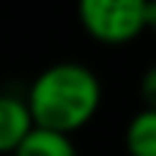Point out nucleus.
<instances>
[{
  "mask_svg": "<svg viewBox=\"0 0 156 156\" xmlns=\"http://www.w3.org/2000/svg\"><path fill=\"white\" fill-rule=\"evenodd\" d=\"M101 93V80L90 66L60 60L36 74L25 93V104L36 129L71 137L96 118Z\"/></svg>",
  "mask_w": 156,
  "mask_h": 156,
  "instance_id": "1",
  "label": "nucleus"
},
{
  "mask_svg": "<svg viewBox=\"0 0 156 156\" xmlns=\"http://www.w3.org/2000/svg\"><path fill=\"white\" fill-rule=\"evenodd\" d=\"M77 16L82 30L107 47H123L145 33V0H82Z\"/></svg>",
  "mask_w": 156,
  "mask_h": 156,
  "instance_id": "2",
  "label": "nucleus"
},
{
  "mask_svg": "<svg viewBox=\"0 0 156 156\" xmlns=\"http://www.w3.org/2000/svg\"><path fill=\"white\" fill-rule=\"evenodd\" d=\"M30 129H33V121H30L25 96L3 90L0 93V156L14 154L19 143L30 134Z\"/></svg>",
  "mask_w": 156,
  "mask_h": 156,
  "instance_id": "3",
  "label": "nucleus"
},
{
  "mask_svg": "<svg viewBox=\"0 0 156 156\" xmlns=\"http://www.w3.org/2000/svg\"><path fill=\"white\" fill-rule=\"evenodd\" d=\"M11 156H80V154H77V145L71 137L33 126L30 134L19 143V148Z\"/></svg>",
  "mask_w": 156,
  "mask_h": 156,
  "instance_id": "4",
  "label": "nucleus"
},
{
  "mask_svg": "<svg viewBox=\"0 0 156 156\" xmlns=\"http://www.w3.org/2000/svg\"><path fill=\"white\" fill-rule=\"evenodd\" d=\"M129 156H156V110H140L132 115L123 132Z\"/></svg>",
  "mask_w": 156,
  "mask_h": 156,
  "instance_id": "5",
  "label": "nucleus"
},
{
  "mask_svg": "<svg viewBox=\"0 0 156 156\" xmlns=\"http://www.w3.org/2000/svg\"><path fill=\"white\" fill-rule=\"evenodd\" d=\"M140 99L145 110H156V63H151L140 77Z\"/></svg>",
  "mask_w": 156,
  "mask_h": 156,
  "instance_id": "6",
  "label": "nucleus"
},
{
  "mask_svg": "<svg viewBox=\"0 0 156 156\" xmlns=\"http://www.w3.org/2000/svg\"><path fill=\"white\" fill-rule=\"evenodd\" d=\"M145 30L156 38V0L154 3H145Z\"/></svg>",
  "mask_w": 156,
  "mask_h": 156,
  "instance_id": "7",
  "label": "nucleus"
}]
</instances>
